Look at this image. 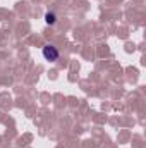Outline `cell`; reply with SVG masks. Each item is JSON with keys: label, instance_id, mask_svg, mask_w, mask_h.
<instances>
[{"label": "cell", "instance_id": "1", "mask_svg": "<svg viewBox=\"0 0 146 148\" xmlns=\"http://www.w3.org/2000/svg\"><path fill=\"white\" fill-rule=\"evenodd\" d=\"M41 52H43V57H45L48 62H57V60H59V57H60L59 50H57L53 45H45Z\"/></svg>", "mask_w": 146, "mask_h": 148}, {"label": "cell", "instance_id": "2", "mask_svg": "<svg viewBox=\"0 0 146 148\" xmlns=\"http://www.w3.org/2000/svg\"><path fill=\"white\" fill-rule=\"evenodd\" d=\"M45 23L50 24V26H53V24L57 23V16H55V12H46V14H45Z\"/></svg>", "mask_w": 146, "mask_h": 148}]
</instances>
